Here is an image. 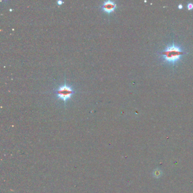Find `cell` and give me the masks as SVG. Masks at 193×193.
<instances>
[{"label":"cell","instance_id":"cell-5","mask_svg":"<svg viewBox=\"0 0 193 193\" xmlns=\"http://www.w3.org/2000/svg\"><path fill=\"white\" fill-rule=\"evenodd\" d=\"M188 9L189 10H191L193 9V4H191V3H189V4H188Z\"/></svg>","mask_w":193,"mask_h":193},{"label":"cell","instance_id":"cell-6","mask_svg":"<svg viewBox=\"0 0 193 193\" xmlns=\"http://www.w3.org/2000/svg\"><path fill=\"white\" fill-rule=\"evenodd\" d=\"M57 3H58V4H59V5H61L62 3H63V1H61V0H59V1H57Z\"/></svg>","mask_w":193,"mask_h":193},{"label":"cell","instance_id":"cell-4","mask_svg":"<svg viewBox=\"0 0 193 193\" xmlns=\"http://www.w3.org/2000/svg\"><path fill=\"white\" fill-rule=\"evenodd\" d=\"M152 174H153V175L155 177L159 178L162 175V172L160 169H155V170L153 171Z\"/></svg>","mask_w":193,"mask_h":193},{"label":"cell","instance_id":"cell-3","mask_svg":"<svg viewBox=\"0 0 193 193\" xmlns=\"http://www.w3.org/2000/svg\"><path fill=\"white\" fill-rule=\"evenodd\" d=\"M116 8V4L112 1H105L103 3L101 9L103 11L107 13L113 12Z\"/></svg>","mask_w":193,"mask_h":193},{"label":"cell","instance_id":"cell-1","mask_svg":"<svg viewBox=\"0 0 193 193\" xmlns=\"http://www.w3.org/2000/svg\"><path fill=\"white\" fill-rule=\"evenodd\" d=\"M184 54V52L180 46L173 43L162 51L161 57L164 62L175 65L181 60Z\"/></svg>","mask_w":193,"mask_h":193},{"label":"cell","instance_id":"cell-2","mask_svg":"<svg viewBox=\"0 0 193 193\" xmlns=\"http://www.w3.org/2000/svg\"><path fill=\"white\" fill-rule=\"evenodd\" d=\"M74 92L73 88L66 84L60 85L56 90V94L58 98L64 101L70 99Z\"/></svg>","mask_w":193,"mask_h":193},{"label":"cell","instance_id":"cell-7","mask_svg":"<svg viewBox=\"0 0 193 193\" xmlns=\"http://www.w3.org/2000/svg\"><path fill=\"white\" fill-rule=\"evenodd\" d=\"M178 9H182V8H183V6L181 5V4H180V5H178Z\"/></svg>","mask_w":193,"mask_h":193}]
</instances>
